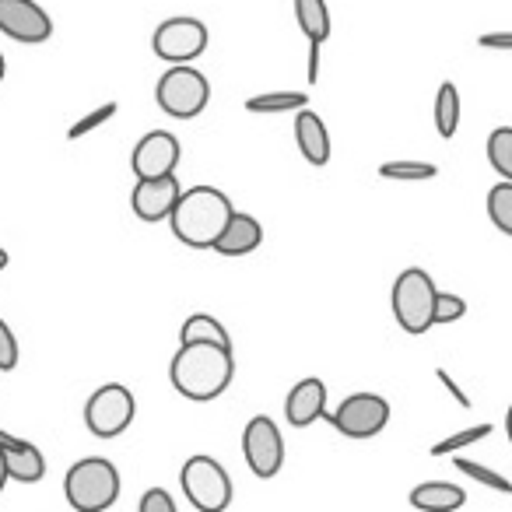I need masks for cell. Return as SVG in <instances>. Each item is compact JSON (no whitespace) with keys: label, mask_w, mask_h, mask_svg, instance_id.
Masks as SVG:
<instances>
[{"label":"cell","mask_w":512,"mask_h":512,"mask_svg":"<svg viewBox=\"0 0 512 512\" xmlns=\"http://www.w3.org/2000/svg\"><path fill=\"white\" fill-rule=\"evenodd\" d=\"M169 379L179 397L193 400V404H207V400L221 397L232 386V348H221V344H179L169 365Z\"/></svg>","instance_id":"1"},{"label":"cell","mask_w":512,"mask_h":512,"mask_svg":"<svg viewBox=\"0 0 512 512\" xmlns=\"http://www.w3.org/2000/svg\"><path fill=\"white\" fill-rule=\"evenodd\" d=\"M232 214L235 207L228 200V193H221L218 186H193V190H183V197H179L176 211L169 218V228L183 246L214 249V242L221 239Z\"/></svg>","instance_id":"2"},{"label":"cell","mask_w":512,"mask_h":512,"mask_svg":"<svg viewBox=\"0 0 512 512\" xmlns=\"http://www.w3.org/2000/svg\"><path fill=\"white\" fill-rule=\"evenodd\" d=\"M64 495L74 512H106L120 498V470L106 456H85L67 470Z\"/></svg>","instance_id":"3"},{"label":"cell","mask_w":512,"mask_h":512,"mask_svg":"<svg viewBox=\"0 0 512 512\" xmlns=\"http://www.w3.org/2000/svg\"><path fill=\"white\" fill-rule=\"evenodd\" d=\"M435 299H439V288H435L432 274L421 271V267H407L393 281V292H390V306L400 330H407L411 337L428 334L435 327Z\"/></svg>","instance_id":"4"},{"label":"cell","mask_w":512,"mask_h":512,"mask_svg":"<svg viewBox=\"0 0 512 512\" xmlns=\"http://www.w3.org/2000/svg\"><path fill=\"white\" fill-rule=\"evenodd\" d=\"M155 102L165 116L176 120H193L207 109L211 102V85L193 64H172L169 71L158 78L155 85Z\"/></svg>","instance_id":"5"},{"label":"cell","mask_w":512,"mask_h":512,"mask_svg":"<svg viewBox=\"0 0 512 512\" xmlns=\"http://www.w3.org/2000/svg\"><path fill=\"white\" fill-rule=\"evenodd\" d=\"M179 484L197 512H225L232 505V477L214 456H190L179 470Z\"/></svg>","instance_id":"6"},{"label":"cell","mask_w":512,"mask_h":512,"mask_svg":"<svg viewBox=\"0 0 512 512\" xmlns=\"http://www.w3.org/2000/svg\"><path fill=\"white\" fill-rule=\"evenodd\" d=\"M137 400L123 383H106L88 397L85 404V425L95 439H116L134 425Z\"/></svg>","instance_id":"7"},{"label":"cell","mask_w":512,"mask_h":512,"mask_svg":"<svg viewBox=\"0 0 512 512\" xmlns=\"http://www.w3.org/2000/svg\"><path fill=\"white\" fill-rule=\"evenodd\" d=\"M242 456L246 467L253 470L260 481H271L285 467V435H281L278 421L267 414H256L242 428Z\"/></svg>","instance_id":"8"},{"label":"cell","mask_w":512,"mask_h":512,"mask_svg":"<svg viewBox=\"0 0 512 512\" xmlns=\"http://www.w3.org/2000/svg\"><path fill=\"white\" fill-rule=\"evenodd\" d=\"M327 421L348 439H372L390 425V400L379 393H351L327 414Z\"/></svg>","instance_id":"9"},{"label":"cell","mask_w":512,"mask_h":512,"mask_svg":"<svg viewBox=\"0 0 512 512\" xmlns=\"http://www.w3.org/2000/svg\"><path fill=\"white\" fill-rule=\"evenodd\" d=\"M151 50H155L158 60H169V67L193 64L207 50V25L200 18H186V15L169 18L151 36Z\"/></svg>","instance_id":"10"},{"label":"cell","mask_w":512,"mask_h":512,"mask_svg":"<svg viewBox=\"0 0 512 512\" xmlns=\"http://www.w3.org/2000/svg\"><path fill=\"white\" fill-rule=\"evenodd\" d=\"M0 32L15 43L39 46L53 36V18L36 0H0Z\"/></svg>","instance_id":"11"},{"label":"cell","mask_w":512,"mask_h":512,"mask_svg":"<svg viewBox=\"0 0 512 512\" xmlns=\"http://www.w3.org/2000/svg\"><path fill=\"white\" fill-rule=\"evenodd\" d=\"M179 141L169 130H151L137 141L134 155H130V169H134V179H162L172 176L179 165Z\"/></svg>","instance_id":"12"},{"label":"cell","mask_w":512,"mask_h":512,"mask_svg":"<svg viewBox=\"0 0 512 512\" xmlns=\"http://www.w3.org/2000/svg\"><path fill=\"white\" fill-rule=\"evenodd\" d=\"M179 197H183V186H179L176 172L162 179H137L134 193H130V211L141 221H148V225H155V221L172 218Z\"/></svg>","instance_id":"13"},{"label":"cell","mask_w":512,"mask_h":512,"mask_svg":"<svg viewBox=\"0 0 512 512\" xmlns=\"http://www.w3.org/2000/svg\"><path fill=\"white\" fill-rule=\"evenodd\" d=\"M327 414L330 411H327V386H323V379H302L285 397V418L295 428L313 425V421L327 418Z\"/></svg>","instance_id":"14"},{"label":"cell","mask_w":512,"mask_h":512,"mask_svg":"<svg viewBox=\"0 0 512 512\" xmlns=\"http://www.w3.org/2000/svg\"><path fill=\"white\" fill-rule=\"evenodd\" d=\"M295 144H299L302 158L316 169L330 162V130L313 109H299L295 113Z\"/></svg>","instance_id":"15"},{"label":"cell","mask_w":512,"mask_h":512,"mask_svg":"<svg viewBox=\"0 0 512 512\" xmlns=\"http://www.w3.org/2000/svg\"><path fill=\"white\" fill-rule=\"evenodd\" d=\"M260 242H264L260 221L246 211H235L232 221L225 225V232H221V239L214 242V253L218 256H249L253 249H260Z\"/></svg>","instance_id":"16"},{"label":"cell","mask_w":512,"mask_h":512,"mask_svg":"<svg viewBox=\"0 0 512 512\" xmlns=\"http://www.w3.org/2000/svg\"><path fill=\"white\" fill-rule=\"evenodd\" d=\"M407 498L418 512H456L467 505V491L449 481H421Z\"/></svg>","instance_id":"17"},{"label":"cell","mask_w":512,"mask_h":512,"mask_svg":"<svg viewBox=\"0 0 512 512\" xmlns=\"http://www.w3.org/2000/svg\"><path fill=\"white\" fill-rule=\"evenodd\" d=\"M295 22H299V32L309 43H327L330 32H334L327 0H295Z\"/></svg>","instance_id":"18"},{"label":"cell","mask_w":512,"mask_h":512,"mask_svg":"<svg viewBox=\"0 0 512 512\" xmlns=\"http://www.w3.org/2000/svg\"><path fill=\"white\" fill-rule=\"evenodd\" d=\"M4 460H8V474L18 484H39L46 477V460L32 442L18 449H4Z\"/></svg>","instance_id":"19"},{"label":"cell","mask_w":512,"mask_h":512,"mask_svg":"<svg viewBox=\"0 0 512 512\" xmlns=\"http://www.w3.org/2000/svg\"><path fill=\"white\" fill-rule=\"evenodd\" d=\"M179 344H221V348H232V337L211 313H193L179 327Z\"/></svg>","instance_id":"20"},{"label":"cell","mask_w":512,"mask_h":512,"mask_svg":"<svg viewBox=\"0 0 512 512\" xmlns=\"http://www.w3.org/2000/svg\"><path fill=\"white\" fill-rule=\"evenodd\" d=\"M432 116H435V130H439L442 141L456 137V130H460V92H456L453 81H442L439 85Z\"/></svg>","instance_id":"21"},{"label":"cell","mask_w":512,"mask_h":512,"mask_svg":"<svg viewBox=\"0 0 512 512\" xmlns=\"http://www.w3.org/2000/svg\"><path fill=\"white\" fill-rule=\"evenodd\" d=\"M246 109L256 116H278V113H299L309 109V95L306 92H264L246 99Z\"/></svg>","instance_id":"22"},{"label":"cell","mask_w":512,"mask_h":512,"mask_svg":"<svg viewBox=\"0 0 512 512\" xmlns=\"http://www.w3.org/2000/svg\"><path fill=\"white\" fill-rule=\"evenodd\" d=\"M453 467L460 470L463 477H470V481H477V484H484V488L498 491V495H512V481H509V477L498 474V470H491V467H484V463L467 460V456H456Z\"/></svg>","instance_id":"23"},{"label":"cell","mask_w":512,"mask_h":512,"mask_svg":"<svg viewBox=\"0 0 512 512\" xmlns=\"http://www.w3.org/2000/svg\"><path fill=\"white\" fill-rule=\"evenodd\" d=\"M488 218L502 235L512 239V183H495L488 190Z\"/></svg>","instance_id":"24"},{"label":"cell","mask_w":512,"mask_h":512,"mask_svg":"<svg viewBox=\"0 0 512 512\" xmlns=\"http://www.w3.org/2000/svg\"><path fill=\"white\" fill-rule=\"evenodd\" d=\"M488 162L505 183H512V127H498L488 134Z\"/></svg>","instance_id":"25"},{"label":"cell","mask_w":512,"mask_h":512,"mask_svg":"<svg viewBox=\"0 0 512 512\" xmlns=\"http://www.w3.org/2000/svg\"><path fill=\"white\" fill-rule=\"evenodd\" d=\"M379 176L397 179V183H425V179L439 176V165L435 162H383L379 165Z\"/></svg>","instance_id":"26"},{"label":"cell","mask_w":512,"mask_h":512,"mask_svg":"<svg viewBox=\"0 0 512 512\" xmlns=\"http://www.w3.org/2000/svg\"><path fill=\"white\" fill-rule=\"evenodd\" d=\"M488 435H491V425H470V428H460V432L446 435V439H439L432 449H428V453H432V456L463 453V449L477 446V442H481V439H488Z\"/></svg>","instance_id":"27"},{"label":"cell","mask_w":512,"mask_h":512,"mask_svg":"<svg viewBox=\"0 0 512 512\" xmlns=\"http://www.w3.org/2000/svg\"><path fill=\"white\" fill-rule=\"evenodd\" d=\"M116 109H120V106H116V102H106V106L92 109V113H88V116H81V120L74 123L71 130H67V137H71V141H81V137H85V134H92V130H99L102 123H109V120H113V116H116Z\"/></svg>","instance_id":"28"},{"label":"cell","mask_w":512,"mask_h":512,"mask_svg":"<svg viewBox=\"0 0 512 512\" xmlns=\"http://www.w3.org/2000/svg\"><path fill=\"white\" fill-rule=\"evenodd\" d=\"M467 316V302L453 292H439L435 299V327H446V323H456Z\"/></svg>","instance_id":"29"},{"label":"cell","mask_w":512,"mask_h":512,"mask_svg":"<svg viewBox=\"0 0 512 512\" xmlns=\"http://www.w3.org/2000/svg\"><path fill=\"white\" fill-rule=\"evenodd\" d=\"M137 512H179V509H176V498L165 488H148L141 495V502H137Z\"/></svg>","instance_id":"30"},{"label":"cell","mask_w":512,"mask_h":512,"mask_svg":"<svg viewBox=\"0 0 512 512\" xmlns=\"http://www.w3.org/2000/svg\"><path fill=\"white\" fill-rule=\"evenodd\" d=\"M15 365H18V341L8 323L0 320V372H11Z\"/></svg>","instance_id":"31"},{"label":"cell","mask_w":512,"mask_h":512,"mask_svg":"<svg viewBox=\"0 0 512 512\" xmlns=\"http://www.w3.org/2000/svg\"><path fill=\"white\" fill-rule=\"evenodd\" d=\"M481 50H498V53H512V32H484L477 39Z\"/></svg>","instance_id":"32"},{"label":"cell","mask_w":512,"mask_h":512,"mask_svg":"<svg viewBox=\"0 0 512 512\" xmlns=\"http://www.w3.org/2000/svg\"><path fill=\"white\" fill-rule=\"evenodd\" d=\"M320 50H323V43H309V57H306L309 85H316V81H320Z\"/></svg>","instance_id":"33"},{"label":"cell","mask_w":512,"mask_h":512,"mask_svg":"<svg viewBox=\"0 0 512 512\" xmlns=\"http://www.w3.org/2000/svg\"><path fill=\"white\" fill-rule=\"evenodd\" d=\"M435 376H439V383L446 386L449 393H453V400H456V404H460V407H470V397H467V393L460 390V386L453 383V376H449L446 369H435Z\"/></svg>","instance_id":"34"},{"label":"cell","mask_w":512,"mask_h":512,"mask_svg":"<svg viewBox=\"0 0 512 512\" xmlns=\"http://www.w3.org/2000/svg\"><path fill=\"white\" fill-rule=\"evenodd\" d=\"M18 446H25V439H18V435H11V432L0 428V449H18Z\"/></svg>","instance_id":"35"},{"label":"cell","mask_w":512,"mask_h":512,"mask_svg":"<svg viewBox=\"0 0 512 512\" xmlns=\"http://www.w3.org/2000/svg\"><path fill=\"white\" fill-rule=\"evenodd\" d=\"M8 481H11V474H8V460H4V449H0V491L8 488Z\"/></svg>","instance_id":"36"},{"label":"cell","mask_w":512,"mask_h":512,"mask_svg":"<svg viewBox=\"0 0 512 512\" xmlns=\"http://www.w3.org/2000/svg\"><path fill=\"white\" fill-rule=\"evenodd\" d=\"M505 435H509V442H512V404H509V411H505Z\"/></svg>","instance_id":"37"},{"label":"cell","mask_w":512,"mask_h":512,"mask_svg":"<svg viewBox=\"0 0 512 512\" xmlns=\"http://www.w3.org/2000/svg\"><path fill=\"white\" fill-rule=\"evenodd\" d=\"M4 267H8V249L0 246V271H4Z\"/></svg>","instance_id":"38"},{"label":"cell","mask_w":512,"mask_h":512,"mask_svg":"<svg viewBox=\"0 0 512 512\" xmlns=\"http://www.w3.org/2000/svg\"><path fill=\"white\" fill-rule=\"evenodd\" d=\"M4 71H8V64H4V53H0V81H4Z\"/></svg>","instance_id":"39"}]
</instances>
